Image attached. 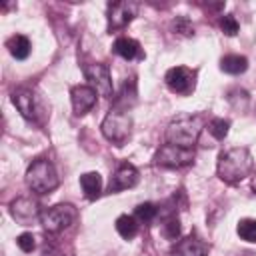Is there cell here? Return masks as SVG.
<instances>
[{
    "instance_id": "6da1fadb",
    "label": "cell",
    "mask_w": 256,
    "mask_h": 256,
    "mask_svg": "<svg viewBox=\"0 0 256 256\" xmlns=\"http://www.w3.org/2000/svg\"><path fill=\"white\" fill-rule=\"evenodd\" d=\"M252 166H254V160H252L250 150L244 146H236V148H230L218 156L216 172H218V178L222 182L236 184L252 172Z\"/></svg>"
},
{
    "instance_id": "7a4b0ae2",
    "label": "cell",
    "mask_w": 256,
    "mask_h": 256,
    "mask_svg": "<svg viewBox=\"0 0 256 256\" xmlns=\"http://www.w3.org/2000/svg\"><path fill=\"white\" fill-rule=\"evenodd\" d=\"M202 128L204 120L200 116H178L166 128V142L180 148H192L198 142Z\"/></svg>"
},
{
    "instance_id": "3957f363",
    "label": "cell",
    "mask_w": 256,
    "mask_h": 256,
    "mask_svg": "<svg viewBox=\"0 0 256 256\" xmlns=\"http://www.w3.org/2000/svg\"><path fill=\"white\" fill-rule=\"evenodd\" d=\"M60 184L58 172L48 158H36L26 170V186L36 194H50Z\"/></svg>"
},
{
    "instance_id": "277c9868",
    "label": "cell",
    "mask_w": 256,
    "mask_h": 256,
    "mask_svg": "<svg viewBox=\"0 0 256 256\" xmlns=\"http://www.w3.org/2000/svg\"><path fill=\"white\" fill-rule=\"evenodd\" d=\"M100 130H102V136L108 142H112L116 146H122L130 138V132H132V116L128 112L120 110V108H112L104 116Z\"/></svg>"
},
{
    "instance_id": "5b68a950",
    "label": "cell",
    "mask_w": 256,
    "mask_h": 256,
    "mask_svg": "<svg viewBox=\"0 0 256 256\" xmlns=\"http://www.w3.org/2000/svg\"><path fill=\"white\" fill-rule=\"evenodd\" d=\"M78 218V210L72 204H56L50 206L46 210H42L40 214V224L46 232L50 234H58L66 228H70Z\"/></svg>"
},
{
    "instance_id": "8992f818",
    "label": "cell",
    "mask_w": 256,
    "mask_h": 256,
    "mask_svg": "<svg viewBox=\"0 0 256 256\" xmlns=\"http://www.w3.org/2000/svg\"><path fill=\"white\" fill-rule=\"evenodd\" d=\"M192 160H194L192 148H180L174 144L160 146L154 156L156 166H162V168H182V166H188Z\"/></svg>"
},
{
    "instance_id": "52a82bcc",
    "label": "cell",
    "mask_w": 256,
    "mask_h": 256,
    "mask_svg": "<svg viewBox=\"0 0 256 256\" xmlns=\"http://www.w3.org/2000/svg\"><path fill=\"white\" fill-rule=\"evenodd\" d=\"M84 76L90 82V86L96 90V94L104 96V98H112L114 96V88H112V78H110V70L106 64L102 62H94L84 66Z\"/></svg>"
},
{
    "instance_id": "ba28073f",
    "label": "cell",
    "mask_w": 256,
    "mask_h": 256,
    "mask_svg": "<svg viewBox=\"0 0 256 256\" xmlns=\"http://www.w3.org/2000/svg\"><path fill=\"white\" fill-rule=\"evenodd\" d=\"M138 14V4L130 2V0H120V2H110L108 4V30H120L126 24H130L134 20V16Z\"/></svg>"
},
{
    "instance_id": "9c48e42d",
    "label": "cell",
    "mask_w": 256,
    "mask_h": 256,
    "mask_svg": "<svg viewBox=\"0 0 256 256\" xmlns=\"http://www.w3.org/2000/svg\"><path fill=\"white\" fill-rule=\"evenodd\" d=\"M164 82L172 92L186 96L196 86V72L186 66H174L164 74Z\"/></svg>"
},
{
    "instance_id": "30bf717a",
    "label": "cell",
    "mask_w": 256,
    "mask_h": 256,
    "mask_svg": "<svg viewBox=\"0 0 256 256\" xmlns=\"http://www.w3.org/2000/svg\"><path fill=\"white\" fill-rule=\"evenodd\" d=\"M12 102H14V106L18 108V112H20V114H22L26 120L40 122V120H38L40 110H38L36 94H34L30 88H24V86L16 88V90L12 92Z\"/></svg>"
},
{
    "instance_id": "8fae6325",
    "label": "cell",
    "mask_w": 256,
    "mask_h": 256,
    "mask_svg": "<svg viewBox=\"0 0 256 256\" xmlns=\"http://www.w3.org/2000/svg\"><path fill=\"white\" fill-rule=\"evenodd\" d=\"M138 178H140V174H138V170H136V166H132V164H120L118 168H116V172L112 174V178H110V184H108V190L110 192H120V190H128V188H134L136 184H138Z\"/></svg>"
},
{
    "instance_id": "7c38bea8",
    "label": "cell",
    "mask_w": 256,
    "mask_h": 256,
    "mask_svg": "<svg viewBox=\"0 0 256 256\" xmlns=\"http://www.w3.org/2000/svg\"><path fill=\"white\" fill-rule=\"evenodd\" d=\"M70 100H72L74 114L76 116H82V114H86L96 104V90L92 86H86V84L74 86L70 90Z\"/></svg>"
},
{
    "instance_id": "4fadbf2b",
    "label": "cell",
    "mask_w": 256,
    "mask_h": 256,
    "mask_svg": "<svg viewBox=\"0 0 256 256\" xmlns=\"http://www.w3.org/2000/svg\"><path fill=\"white\" fill-rule=\"evenodd\" d=\"M10 214H12L14 220L26 224V222H30L32 218L40 216L42 212H40L38 202L32 200V196H20V198H16V200L10 202Z\"/></svg>"
},
{
    "instance_id": "5bb4252c",
    "label": "cell",
    "mask_w": 256,
    "mask_h": 256,
    "mask_svg": "<svg viewBox=\"0 0 256 256\" xmlns=\"http://www.w3.org/2000/svg\"><path fill=\"white\" fill-rule=\"evenodd\" d=\"M206 252H208V246L202 240L188 236L174 244V248L170 250V256H206Z\"/></svg>"
},
{
    "instance_id": "9a60e30c",
    "label": "cell",
    "mask_w": 256,
    "mask_h": 256,
    "mask_svg": "<svg viewBox=\"0 0 256 256\" xmlns=\"http://www.w3.org/2000/svg\"><path fill=\"white\" fill-rule=\"evenodd\" d=\"M80 186L88 200H96L102 192V176L98 172H86L80 176Z\"/></svg>"
},
{
    "instance_id": "2e32d148",
    "label": "cell",
    "mask_w": 256,
    "mask_h": 256,
    "mask_svg": "<svg viewBox=\"0 0 256 256\" xmlns=\"http://www.w3.org/2000/svg\"><path fill=\"white\" fill-rule=\"evenodd\" d=\"M112 50H114L120 58H124V60H132V58H136V56H142L140 44H138L134 38H128V36L118 38V40L114 42Z\"/></svg>"
},
{
    "instance_id": "e0dca14e",
    "label": "cell",
    "mask_w": 256,
    "mask_h": 256,
    "mask_svg": "<svg viewBox=\"0 0 256 256\" xmlns=\"http://www.w3.org/2000/svg\"><path fill=\"white\" fill-rule=\"evenodd\" d=\"M248 68V58L246 56H240V54H226L220 58V70L226 72V74H242L246 72Z\"/></svg>"
},
{
    "instance_id": "ac0fdd59",
    "label": "cell",
    "mask_w": 256,
    "mask_h": 256,
    "mask_svg": "<svg viewBox=\"0 0 256 256\" xmlns=\"http://www.w3.org/2000/svg\"><path fill=\"white\" fill-rule=\"evenodd\" d=\"M6 48H8V52H10L16 60H24V58H28V56H30V50H32L30 40H28L24 34H14L12 38H8Z\"/></svg>"
},
{
    "instance_id": "d6986e66",
    "label": "cell",
    "mask_w": 256,
    "mask_h": 256,
    "mask_svg": "<svg viewBox=\"0 0 256 256\" xmlns=\"http://www.w3.org/2000/svg\"><path fill=\"white\" fill-rule=\"evenodd\" d=\"M116 232L124 238V240H132L136 234H138V224H136V218L134 216H128V214H120L116 218Z\"/></svg>"
},
{
    "instance_id": "ffe728a7",
    "label": "cell",
    "mask_w": 256,
    "mask_h": 256,
    "mask_svg": "<svg viewBox=\"0 0 256 256\" xmlns=\"http://www.w3.org/2000/svg\"><path fill=\"white\" fill-rule=\"evenodd\" d=\"M236 232L246 242H256V220L254 218H242L236 226Z\"/></svg>"
},
{
    "instance_id": "44dd1931",
    "label": "cell",
    "mask_w": 256,
    "mask_h": 256,
    "mask_svg": "<svg viewBox=\"0 0 256 256\" xmlns=\"http://www.w3.org/2000/svg\"><path fill=\"white\" fill-rule=\"evenodd\" d=\"M228 130H230V122L224 120V118H212L208 122V132L216 138V140H224L228 136Z\"/></svg>"
},
{
    "instance_id": "7402d4cb",
    "label": "cell",
    "mask_w": 256,
    "mask_h": 256,
    "mask_svg": "<svg viewBox=\"0 0 256 256\" xmlns=\"http://www.w3.org/2000/svg\"><path fill=\"white\" fill-rule=\"evenodd\" d=\"M162 234L168 238V240H176L180 236V220L176 214H170L164 218V224H162Z\"/></svg>"
},
{
    "instance_id": "603a6c76",
    "label": "cell",
    "mask_w": 256,
    "mask_h": 256,
    "mask_svg": "<svg viewBox=\"0 0 256 256\" xmlns=\"http://www.w3.org/2000/svg\"><path fill=\"white\" fill-rule=\"evenodd\" d=\"M134 216H136L140 222H152V220L158 216V208H156V204H152V202H144V204H138V206H136Z\"/></svg>"
},
{
    "instance_id": "cb8c5ba5",
    "label": "cell",
    "mask_w": 256,
    "mask_h": 256,
    "mask_svg": "<svg viewBox=\"0 0 256 256\" xmlns=\"http://www.w3.org/2000/svg\"><path fill=\"white\" fill-rule=\"evenodd\" d=\"M220 30L226 36H236V32H238V20L232 14H224L220 18Z\"/></svg>"
},
{
    "instance_id": "d4e9b609",
    "label": "cell",
    "mask_w": 256,
    "mask_h": 256,
    "mask_svg": "<svg viewBox=\"0 0 256 256\" xmlns=\"http://www.w3.org/2000/svg\"><path fill=\"white\" fill-rule=\"evenodd\" d=\"M16 244H18V248L22 250V252H32L34 248H36V238H34V234H30V232H22L18 238H16Z\"/></svg>"
},
{
    "instance_id": "484cf974",
    "label": "cell",
    "mask_w": 256,
    "mask_h": 256,
    "mask_svg": "<svg viewBox=\"0 0 256 256\" xmlns=\"http://www.w3.org/2000/svg\"><path fill=\"white\" fill-rule=\"evenodd\" d=\"M174 30L180 32V34H192V26L186 18H176L174 20Z\"/></svg>"
},
{
    "instance_id": "4316f807",
    "label": "cell",
    "mask_w": 256,
    "mask_h": 256,
    "mask_svg": "<svg viewBox=\"0 0 256 256\" xmlns=\"http://www.w3.org/2000/svg\"><path fill=\"white\" fill-rule=\"evenodd\" d=\"M252 190L256 192V172H254V176H252Z\"/></svg>"
},
{
    "instance_id": "83f0119b",
    "label": "cell",
    "mask_w": 256,
    "mask_h": 256,
    "mask_svg": "<svg viewBox=\"0 0 256 256\" xmlns=\"http://www.w3.org/2000/svg\"><path fill=\"white\" fill-rule=\"evenodd\" d=\"M254 114H256V112H254Z\"/></svg>"
}]
</instances>
